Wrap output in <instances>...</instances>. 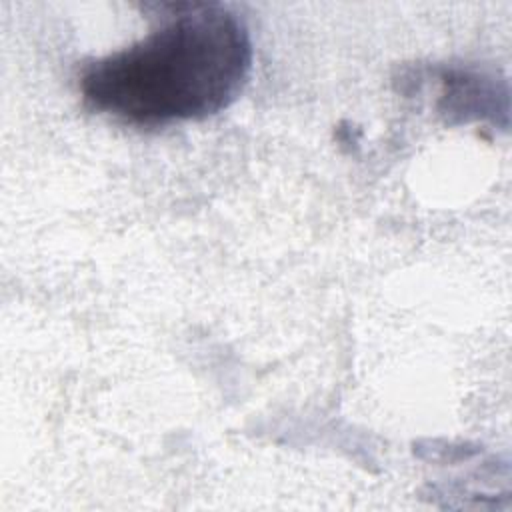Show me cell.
I'll list each match as a JSON object with an SVG mask.
<instances>
[{"mask_svg": "<svg viewBox=\"0 0 512 512\" xmlns=\"http://www.w3.org/2000/svg\"><path fill=\"white\" fill-rule=\"evenodd\" d=\"M162 22L140 42L84 66L88 106L122 122L162 126L202 120L242 92L252 44L244 22L222 4H162Z\"/></svg>", "mask_w": 512, "mask_h": 512, "instance_id": "cell-1", "label": "cell"}]
</instances>
